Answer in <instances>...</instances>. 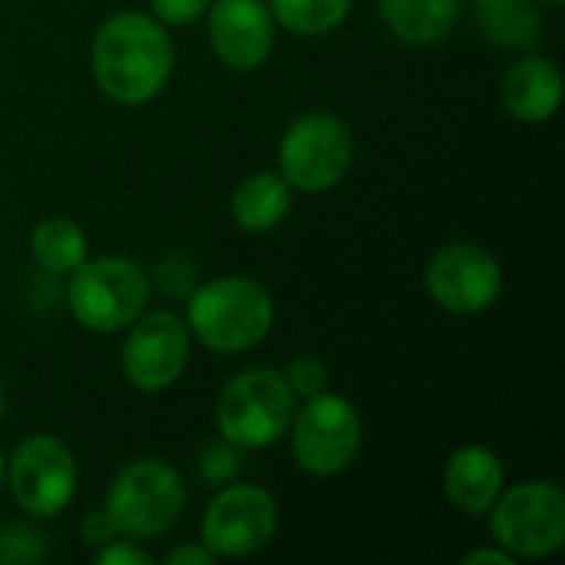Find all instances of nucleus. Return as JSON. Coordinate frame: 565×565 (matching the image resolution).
Instances as JSON below:
<instances>
[{
    "mask_svg": "<svg viewBox=\"0 0 565 565\" xmlns=\"http://www.w3.org/2000/svg\"><path fill=\"white\" fill-rule=\"evenodd\" d=\"M156 559L142 550V543L116 536L113 543L96 550V565H152Z\"/></svg>",
    "mask_w": 565,
    "mask_h": 565,
    "instance_id": "24",
    "label": "nucleus"
},
{
    "mask_svg": "<svg viewBox=\"0 0 565 565\" xmlns=\"http://www.w3.org/2000/svg\"><path fill=\"white\" fill-rule=\"evenodd\" d=\"M291 437V457L295 463L318 480L344 473L364 440V420L344 394L321 391L315 397H305V404L295 411V420L288 427Z\"/></svg>",
    "mask_w": 565,
    "mask_h": 565,
    "instance_id": "8",
    "label": "nucleus"
},
{
    "mask_svg": "<svg viewBox=\"0 0 565 565\" xmlns=\"http://www.w3.org/2000/svg\"><path fill=\"white\" fill-rule=\"evenodd\" d=\"M235 470H238V457H235L228 447H212V450H205L202 473H205L209 483H225Z\"/></svg>",
    "mask_w": 565,
    "mask_h": 565,
    "instance_id": "25",
    "label": "nucleus"
},
{
    "mask_svg": "<svg viewBox=\"0 0 565 565\" xmlns=\"http://www.w3.org/2000/svg\"><path fill=\"white\" fill-rule=\"evenodd\" d=\"M3 477H7V457H3V450H0V490H3Z\"/></svg>",
    "mask_w": 565,
    "mask_h": 565,
    "instance_id": "29",
    "label": "nucleus"
},
{
    "mask_svg": "<svg viewBox=\"0 0 565 565\" xmlns=\"http://www.w3.org/2000/svg\"><path fill=\"white\" fill-rule=\"evenodd\" d=\"M189 354L192 334L185 318L172 311H142L126 328L119 367L129 387L142 394H162L185 374Z\"/></svg>",
    "mask_w": 565,
    "mask_h": 565,
    "instance_id": "11",
    "label": "nucleus"
},
{
    "mask_svg": "<svg viewBox=\"0 0 565 565\" xmlns=\"http://www.w3.org/2000/svg\"><path fill=\"white\" fill-rule=\"evenodd\" d=\"M516 559L507 553V550H500L497 543L490 546V550H477V553H470L467 559H463V565H513Z\"/></svg>",
    "mask_w": 565,
    "mask_h": 565,
    "instance_id": "28",
    "label": "nucleus"
},
{
    "mask_svg": "<svg viewBox=\"0 0 565 565\" xmlns=\"http://www.w3.org/2000/svg\"><path fill=\"white\" fill-rule=\"evenodd\" d=\"M79 536H83V543L86 546H93V550H99V546H106V543H113L119 533H116V526H113V520L106 516V510H96V513H89L83 523H79Z\"/></svg>",
    "mask_w": 565,
    "mask_h": 565,
    "instance_id": "26",
    "label": "nucleus"
},
{
    "mask_svg": "<svg viewBox=\"0 0 565 565\" xmlns=\"http://www.w3.org/2000/svg\"><path fill=\"white\" fill-rule=\"evenodd\" d=\"M463 0H377L384 26L407 46H434L450 36Z\"/></svg>",
    "mask_w": 565,
    "mask_h": 565,
    "instance_id": "17",
    "label": "nucleus"
},
{
    "mask_svg": "<svg viewBox=\"0 0 565 565\" xmlns=\"http://www.w3.org/2000/svg\"><path fill=\"white\" fill-rule=\"evenodd\" d=\"M66 308L93 334L126 331L149 305V275L136 258L99 255L66 275Z\"/></svg>",
    "mask_w": 565,
    "mask_h": 565,
    "instance_id": "5",
    "label": "nucleus"
},
{
    "mask_svg": "<svg viewBox=\"0 0 565 565\" xmlns=\"http://www.w3.org/2000/svg\"><path fill=\"white\" fill-rule=\"evenodd\" d=\"M228 209H232V222L242 232H248V235L271 232L291 212V185L281 179V172L258 169L235 185Z\"/></svg>",
    "mask_w": 565,
    "mask_h": 565,
    "instance_id": "16",
    "label": "nucleus"
},
{
    "mask_svg": "<svg viewBox=\"0 0 565 565\" xmlns=\"http://www.w3.org/2000/svg\"><path fill=\"white\" fill-rule=\"evenodd\" d=\"M500 99L516 122H550L563 103V73L550 56L526 53L503 73Z\"/></svg>",
    "mask_w": 565,
    "mask_h": 565,
    "instance_id": "15",
    "label": "nucleus"
},
{
    "mask_svg": "<svg viewBox=\"0 0 565 565\" xmlns=\"http://www.w3.org/2000/svg\"><path fill=\"white\" fill-rule=\"evenodd\" d=\"M79 483V467L73 450L50 434H33L20 440L7 460L3 487H10V497L20 513L33 520H53L60 516Z\"/></svg>",
    "mask_w": 565,
    "mask_h": 565,
    "instance_id": "9",
    "label": "nucleus"
},
{
    "mask_svg": "<svg viewBox=\"0 0 565 565\" xmlns=\"http://www.w3.org/2000/svg\"><path fill=\"white\" fill-rule=\"evenodd\" d=\"M487 516L493 543L513 559H550L565 546V493L553 480L503 487Z\"/></svg>",
    "mask_w": 565,
    "mask_h": 565,
    "instance_id": "6",
    "label": "nucleus"
},
{
    "mask_svg": "<svg viewBox=\"0 0 565 565\" xmlns=\"http://www.w3.org/2000/svg\"><path fill=\"white\" fill-rule=\"evenodd\" d=\"M354 162V132L324 109L301 113L278 142V172L291 192L321 195L334 189Z\"/></svg>",
    "mask_w": 565,
    "mask_h": 565,
    "instance_id": "7",
    "label": "nucleus"
},
{
    "mask_svg": "<svg viewBox=\"0 0 565 565\" xmlns=\"http://www.w3.org/2000/svg\"><path fill=\"white\" fill-rule=\"evenodd\" d=\"M175 66V46L156 17L119 10L99 23L89 46V70L99 93L119 106L156 99Z\"/></svg>",
    "mask_w": 565,
    "mask_h": 565,
    "instance_id": "1",
    "label": "nucleus"
},
{
    "mask_svg": "<svg viewBox=\"0 0 565 565\" xmlns=\"http://www.w3.org/2000/svg\"><path fill=\"white\" fill-rule=\"evenodd\" d=\"M503 487H507V467L490 447L467 444L447 457L444 493H447L450 507L460 510L463 516H470V520L487 516L490 507L500 500Z\"/></svg>",
    "mask_w": 565,
    "mask_h": 565,
    "instance_id": "14",
    "label": "nucleus"
},
{
    "mask_svg": "<svg viewBox=\"0 0 565 565\" xmlns=\"http://www.w3.org/2000/svg\"><path fill=\"white\" fill-rule=\"evenodd\" d=\"M536 3H550V7H559L563 0H536Z\"/></svg>",
    "mask_w": 565,
    "mask_h": 565,
    "instance_id": "31",
    "label": "nucleus"
},
{
    "mask_svg": "<svg viewBox=\"0 0 565 565\" xmlns=\"http://www.w3.org/2000/svg\"><path fill=\"white\" fill-rule=\"evenodd\" d=\"M278 503L265 487H222L202 513V543L215 559H245L262 553L278 533Z\"/></svg>",
    "mask_w": 565,
    "mask_h": 565,
    "instance_id": "12",
    "label": "nucleus"
},
{
    "mask_svg": "<svg viewBox=\"0 0 565 565\" xmlns=\"http://www.w3.org/2000/svg\"><path fill=\"white\" fill-rule=\"evenodd\" d=\"M298 411V394L291 391L285 371L248 367L225 381L215 401V430L235 450H268L281 437Z\"/></svg>",
    "mask_w": 565,
    "mask_h": 565,
    "instance_id": "3",
    "label": "nucleus"
},
{
    "mask_svg": "<svg viewBox=\"0 0 565 565\" xmlns=\"http://www.w3.org/2000/svg\"><path fill=\"white\" fill-rule=\"evenodd\" d=\"M351 3L354 0H268V10L275 26L295 36H324L348 20Z\"/></svg>",
    "mask_w": 565,
    "mask_h": 565,
    "instance_id": "20",
    "label": "nucleus"
},
{
    "mask_svg": "<svg viewBox=\"0 0 565 565\" xmlns=\"http://www.w3.org/2000/svg\"><path fill=\"white\" fill-rule=\"evenodd\" d=\"M166 563L169 565H212L215 563V553H212L205 543H182V546H175L172 553H166Z\"/></svg>",
    "mask_w": 565,
    "mask_h": 565,
    "instance_id": "27",
    "label": "nucleus"
},
{
    "mask_svg": "<svg viewBox=\"0 0 565 565\" xmlns=\"http://www.w3.org/2000/svg\"><path fill=\"white\" fill-rule=\"evenodd\" d=\"M480 30L507 50H533L543 33L536 0H473Z\"/></svg>",
    "mask_w": 565,
    "mask_h": 565,
    "instance_id": "19",
    "label": "nucleus"
},
{
    "mask_svg": "<svg viewBox=\"0 0 565 565\" xmlns=\"http://www.w3.org/2000/svg\"><path fill=\"white\" fill-rule=\"evenodd\" d=\"M424 288L440 311L473 318L500 301L503 268L490 248L477 242H450L427 262Z\"/></svg>",
    "mask_w": 565,
    "mask_h": 565,
    "instance_id": "10",
    "label": "nucleus"
},
{
    "mask_svg": "<svg viewBox=\"0 0 565 565\" xmlns=\"http://www.w3.org/2000/svg\"><path fill=\"white\" fill-rule=\"evenodd\" d=\"M212 0H149L152 7V17L162 23V26H189L195 20L205 17Z\"/></svg>",
    "mask_w": 565,
    "mask_h": 565,
    "instance_id": "23",
    "label": "nucleus"
},
{
    "mask_svg": "<svg viewBox=\"0 0 565 565\" xmlns=\"http://www.w3.org/2000/svg\"><path fill=\"white\" fill-rule=\"evenodd\" d=\"M212 53L238 73L268 63L275 50V17L265 0H212L209 10Z\"/></svg>",
    "mask_w": 565,
    "mask_h": 565,
    "instance_id": "13",
    "label": "nucleus"
},
{
    "mask_svg": "<svg viewBox=\"0 0 565 565\" xmlns=\"http://www.w3.org/2000/svg\"><path fill=\"white\" fill-rule=\"evenodd\" d=\"M103 510L119 536L136 543L159 540L185 510V480L162 457H136L109 480Z\"/></svg>",
    "mask_w": 565,
    "mask_h": 565,
    "instance_id": "4",
    "label": "nucleus"
},
{
    "mask_svg": "<svg viewBox=\"0 0 565 565\" xmlns=\"http://www.w3.org/2000/svg\"><path fill=\"white\" fill-rule=\"evenodd\" d=\"M3 411H7V394H3V384H0V420H3Z\"/></svg>",
    "mask_w": 565,
    "mask_h": 565,
    "instance_id": "30",
    "label": "nucleus"
},
{
    "mask_svg": "<svg viewBox=\"0 0 565 565\" xmlns=\"http://www.w3.org/2000/svg\"><path fill=\"white\" fill-rule=\"evenodd\" d=\"M285 377H288V384H291V391H295L298 397H315V394L328 391V381H331L328 364H324L321 358H315V354H298V358L288 364Z\"/></svg>",
    "mask_w": 565,
    "mask_h": 565,
    "instance_id": "22",
    "label": "nucleus"
},
{
    "mask_svg": "<svg viewBox=\"0 0 565 565\" xmlns=\"http://www.w3.org/2000/svg\"><path fill=\"white\" fill-rule=\"evenodd\" d=\"M185 324L205 351L235 358L255 351L268 338L275 324V301L262 281L225 275L192 291Z\"/></svg>",
    "mask_w": 565,
    "mask_h": 565,
    "instance_id": "2",
    "label": "nucleus"
},
{
    "mask_svg": "<svg viewBox=\"0 0 565 565\" xmlns=\"http://www.w3.org/2000/svg\"><path fill=\"white\" fill-rule=\"evenodd\" d=\"M43 556H46V536L43 533H33L26 526H7V530H0V563H36Z\"/></svg>",
    "mask_w": 565,
    "mask_h": 565,
    "instance_id": "21",
    "label": "nucleus"
},
{
    "mask_svg": "<svg viewBox=\"0 0 565 565\" xmlns=\"http://www.w3.org/2000/svg\"><path fill=\"white\" fill-rule=\"evenodd\" d=\"M30 255L46 275H70L89 258V242L70 215H46L30 232Z\"/></svg>",
    "mask_w": 565,
    "mask_h": 565,
    "instance_id": "18",
    "label": "nucleus"
}]
</instances>
